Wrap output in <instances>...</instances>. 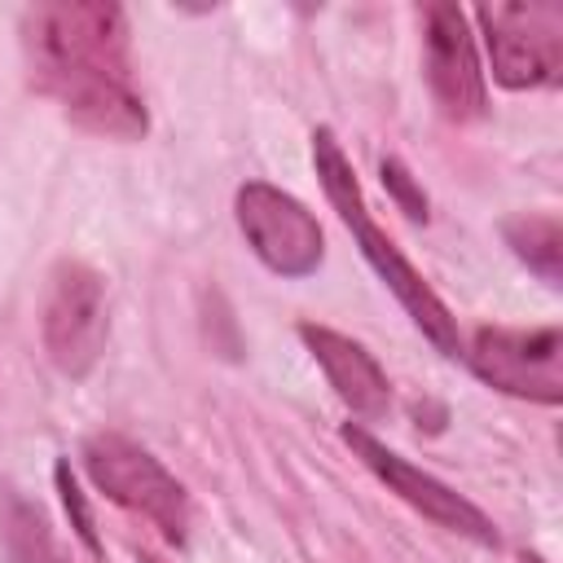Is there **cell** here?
Masks as SVG:
<instances>
[{"mask_svg":"<svg viewBox=\"0 0 563 563\" xmlns=\"http://www.w3.org/2000/svg\"><path fill=\"white\" fill-rule=\"evenodd\" d=\"M22 48L31 84L62 106V114L110 141H141L150 128L145 101L132 84L128 18L106 0L35 4L22 18Z\"/></svg>","mask_w":563,"mask_h":563,"instance_id":"cell-1","label":"cell"},{"mask_svg":"<svg viewBox=\"0 0 563 563\" xmlns=\"http://www.w3.org/2000/svg\"><path fill=\"white\" fill-rule=\"evenodd\" d=\"M312 163H317V180L330 198V207L339 211V220L352 229L361 255L369 260V268L378 273V282L396 295V303L409 312V321L444 352V356H462V334H457V317L444 308V299L427 286V277L400 255V246L369 220L365 211V194L356 185V172L347 163V154L339 150L334 132L330 128H317L312 132Z\"/></svg>","mask_w":563,"mask_h":563,"instance_id":"cell-2","label":"cell"},{"mask_svg":"<svg viewBox=\"0 0 563 563\" xmlns=\"http://www.w3.org/2000/svg\"><path fill=\"white\" fill-rule=\"evenodd\" d=\"M84 471L97 484V493H106L114 506L150 519L172 545L185 541L189 532V493L185 484L136 440L119 435V431H97L84 440Z\"/></svg>","mask_w":563,"mask_h":563,"instance_id":"cell-3","label":"cell"},{"mask_svg":"<svg viewBox=\"0 0 563 563\" xmlns=\"http://www.w3.org/2000/svg\"><path fill=\"white\" fill-rule=\"evenodd\" d=\"M493 79L501 88H550L563 75V9L554 0H506L475 9Z\"/></svg>","mask_w":563,"mask_h":563,"instance_id":"cell-4","label":"cell"},{"mask_svg":"<svg viewBox=\"0 0 563 563\" xmlns=\"http://www.w3.org/2000/svg\"><path fill=\"white\" fill-rule=\"evenodd\" d=\"M40 334L48 361L66 378H88L106 347V282L84 260H62L48 277Z\"/></svg>","mask_w":563,"mask_h":563,"instance_id":"cell-5","label":"cell"},{"mask_svg":"<svg viewBox=\"0 0 563 563\" xmlns=\"http://www.w3.org/2000/svg\"><path fill=\"white\" fill-rule=\"evenodd\" d=\"M475 378L537 405L563 400V334L559 325H484L471 347H462Z\"/></svg>","mask_w":563,"mask_h":563,"instance_id":"cell-6","label":"cell"},{"mask_svg":"<svg viewBox=\"0 0 563 563\" xmlns=\"http://www.w3.org/2000/svg\"><path fill=\"white\" fill-rule=\"evenodd\" d=\"M238 211V229L246 238V246L260 255L264 268H273L277 277H308L317 273L321 255H325V238L317 216L286 189L268 185V180H246L233 198Z\"/></svg>","mask_w":563,"mask_h":563,"instance_id":"cell-7","label":"cell"},{"mask_svg":"<svg viewBox=\"0 0 563 563\" xmlns=\"http://www.w3.org/2000/svg\"><path fill=\"white\" fill-rule=\"evenodd\" d=\"M343 444L352 449V457H361V466L365 471H374L383 484H387V493H396L405 506H413L422 519H431L435 528H449V532H457V537H471V541H479V545H501V537H497V528H493V519L475 506V501H466L462 493H453L444 479H435V475H427V471H418L413 462H405L400 453H391L383 440H374L361 422H343Z\"/></svg>","mask_w":563,"mask_h":563,"instance_id":"cell-8","label":"cell"},{"mask_svg":"<svg viewBox=\"0 0 563 563\" xmlns=\"http://www.w3.org/2000/svg\"><path fill=\"white\" fill-rule=\"evenodd\" d=\"M422 70L444 119L471 123L484 114V70L475 57L471 22L457 4H422Z\"/></svg>","mask_w":563,"mask_h":563,"instance_id":"cell-9","label":"cell"},{"mask_svg":"<svg viewBox=\"0 0 563 563\" xmlns=\"http://www.w3.org/2000/svg\"><path fill=\"white\" fill-rule=\"evenodd\" d=\"M299 339L308 343L312 361L321 365V374L330 378L334 396L356 413V418H383L387 405H391V387H387V374L383 365L374 361V352H365L356 339L330 330V325H312L303 321L299 325Z\"/></svg>","mask_w":563,"mask_h":563,"instance_id":"cell-10","label":"cell"},{"mask_svg":"<svg viewBox=\"0 0 563 563\" xmlns=\"http://www.w3.org/2000/svg\"><path fill=\"white\" fill-rule=\"evenodd\" d=\"M4 550L13 563H70L40 506H31L18 493L4 497Z\"/></svg>","mask_w":563,"mask_h":563,"instance_id":"cell-11","label":"cell"},{"mask_svg":"<svg viewBox=\"0 0 563 563\" xmlns=\"http://www.w3.org/2000/svg\"><path fill=\"white\" fill-rule=\"evenodd\" d=\"M501 233H506L510 251H515L541 282L559 286V277H563V268H559V260H563V229H559L554 216H510V220L501 224Z\"/></svg>","mask_w":563,"mask_h":563,"instance_id":"cell-12","label":"cell"},{"mask_svg":"<svg viewBox=\"0 0 563 563\" xmlns=\"http://www.w3.org/2000/svg\"><path fill=\"white\" fill-rule=\"evenodd\" d=\"M53 479H57L62 506H66V515H70V528L79 532V541H84V545H88L92 554H101V541H97V528H92V510H88V501H84V493H79V484H75L70 466H66V462H57Z\"/></svg>","mask_w":563,"mask_h":563,"instance_id":"cell-13","label":"cell"},{"mask_svg":"<svg viewBox=\"0 0 563 563\" xmlns=\"http://www.w3.org/2000/svg\"><path fill=\"white\" fill-rule=\"evenodd\" d=\"M383 185L391 189V198L400 202V211H405L409 220H427V194L413 185V176L405 172L400 158H383Z\"/></svg>","mask_w":563,"mask_h":563,"instance_id":"cell-14","label":"cell"},{"mask_svg":"<svg viewBox=\"0 0 563 563\" xmlns=\"http://www.w3.org/2000/svg\"><path fill=\"white\" fill-rule=\"evenodd\" d=\"M519 563H545L541 554H519Z\"/></svg>","mask_w":563,"mask_h":563,"instance_id":"cell-15","label":"cell"},{"mask_svg":"<svg viewBox=\"0 0 563 563\" xmlns=\"http://www.w3.org/2000/svg\"><path fill=\"white\" fill-rule=\"evenodd\" d=\"M141 563H158V559H154V554H141Z\"/></svg>","mask_w":563,"mask_h":563,"instance_id":"cell-16","label":"cell"}]
</instances>
